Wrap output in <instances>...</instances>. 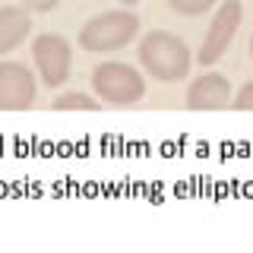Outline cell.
Segmentation results:
<instances>
[{
    "mask_svg": "<svg viewBox=\"0 0 253 253\" xmlns=\"http://www.w3.org/2000/svg\"><path fill=\"white\" fill-rule=\"evenodd\" d=\"M250 60H253V35H250Z\"/></svg>",
    "mask_w": 253,
    "mask_h": 253,
    "instance_id": "obj_14",
    "label": "cell"
},
{
    "mask_svg": "<svg viewBox=\"0 0 253 253\" xmlns=\"http://www.w3.org/2000/svg\"><path fill=\"white\" fill-rule=\"evenodd\" d=\"M54 111H98V101H92L83 92H67L54 101Z\"/></svg>",
    "mask_w": 253,
    "mask_h": 253,
    "instance_id": "obj_9",
    "label": "cell"
},
{
    "mask_svg": "<svg viewBox=\"0 0 253 253\" xmlns=\"http://www.w3.org/2000/svg\"><path fill=\"white\" fill-rule=\"evenodd\" d=\"M32 57H35V67L42 73L44 85L57 89V85L67 83L70 76V67H73V47L63 35H38L32 42Z\"/></svg>",
    "mask_w": 253,
    "mask_h": 253,
    "instance_id": "obj_4",
    "label": "cell"
},
{
    "mask_svg": "<svg viewBox=\"0 0 253 253\" xmlns=\"http://www.w3.org/2000/svg\"><path fill=\"white\" fill-rule=\"evenodd\" d=\"M121 3H124V6H133V3H136V0H121Z\"/></svg>",
    "mask_w": 253,
    "mask_h": 253,
    "instance_id": "obj_13",
    "label": "cell"
},
{
    "mask_svg": "<svg viewBox=\"0 0 253 253\" xmlns=\"http://www.w3.org/2000/svg\"><path fill=\"white\" fill-rule=\"evenodd\" d=\"M35 101V76L26 63L0 60V111H29Z\"/></svg>",
    "mask_w": 253,
    "mask_h": 253,
    "instance_id": "obj_6",
    "label": "cell"
},
{
    "mask_svg": "<svg viewBox=\"0 0 253 253\" xmlns=\"http://www.w3.org/2000/svg\"><path fill=\"white\" fill-rule=\"evenodd\" d=\"M231 83L221 73H203L187 89V108L190 111H221L231 105Z\"/></svg>",
    "mask_w": 253,
    "mask_h": 253,
    "instance_id": "obj_7",
    "label": "cell"
},
{
    "mask_svg": "<svg viewBox=\"0 0 253 253\" xmlns=\"http://www.w3.org/2000/svg\"><path fill=\"white\" fill-rule=\"evenodd\" d=\"M22 6H26L29 13H51L54 6L60 3V0H19Z\"/></svg>",
    "mask_w": 253,
    "mask_h": 253,
    "instance_id": "obj_12",
    "label": "cell"
},
{
    "mask_svg": "<svg viewBox=\"0 0 253 253\" xmlns=\"http://www.w3.org/2000/svg\"><path fill=\"white\" fill-rule=\"evenodd\" d=\"M190 47L184 38L171 35L165 29L149 32L139 42V63L146 67V73L158 79V83H177L190 73Z\"/></svg>",
    "mask_w": 253,
    "mask_h": 253,
    "instance_id": "obj_1",
    "label": "cell"
},
{
    "mask_svg": "<svg viewBox=\"0 0 253 253\" xmlns=\"http://www.w3.org/2000/svg\"><path fill=\"white\" fill-rule=\"evenodd\" d=\"M218 0H168V6L174 13H180V16H200L206 10H212Z\"/></svg>",
    "mask_w": 253,
    "mask_h": 253,
    "instance_id": "obj_10",
    "label": "cell"
},
{
    "mask_svg": "<svg viewBox=\"0 0 253 253\" xmlns=\"http://www.w3.org/2000/svg\"><path fill=\"white\" fill-rule=\"evenodd\" d=\"M139 32V16L130 10H108L92 16L79 32V44L89 54H105V51H117L126 42H133Z\"/></svg>",
    "mask_w": 253,
    "mask_h": 253,
    "instance_id": "obj_2",
    "label": "cell"
},
{
    "mask_svg": "<svg viewBox=\"0 0 253 253\" xmlns=\"http://www.w3.org/2000/svg\"><path fill=\"white\" fill-rule=\"evenodd\" d=\"M92 85L95 92L105 101H114V105H136V101L146 95V83L130 63L121 60H105L92 70Z\"/></svg>",
    "mask_w": 253,
    "mask_h": 253,
    "instance_id": "obj_3",
    "label": "cell"
},
{
    "mask_svg": "<svg viewBox=\"0 0 253 253\" xmlns=\"http://www.w3.org/2000/svg\"><path fill=\"white\" fill-rule=\"evenodd\" d=\"M231 108L234 111H253V79L237 89V95L231 98Z\"/></svg>",
    "mask_w": 253,
    "mask_h": 253,
    "instance_id": "obj_11",
    "label": "cell"
},
{
    "mask_svg": "<svg viewBox=\"0 0 253 253\" xmlns=\"http://www.w3.org/2000/svg\"><path fill=\"white\" fill-rule=\"evenodd\" d=\"M32 22H29V10L26 6H0V54L16 51L26 42Z\"/></svg>",
    "mask_w": 253,
    "mask_h": 253,
    "instance_id": "obj_8",
    "label": "cell"
},
{
    "mask_svg": "<svg viewBox=\"0 0 253 253\" xmlns=\"http://www.w3.org/2000/svg\"><path fill=\"white\" fill-rule=\"evenodd\" d=\"M241 16H244L241 0H225V3L218 6L215 19H212V26L203 38V47L196 51V60H200L203 67H212V63L228 51V44H231L234 35H237V26H241Z\"/></svg>",
    "mask_w": 253,
    "mask_h": 253,
    "instance_id": "obj_5",
    "label": "cell"
}]
</instances>
